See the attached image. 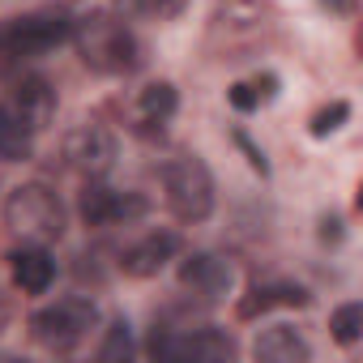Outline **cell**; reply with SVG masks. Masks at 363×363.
Here are the masks:
<instances>
[{
    "label": "cell",
    "mask_w": 363,
    "mask_h": 363,
    "mask_svg": "<svg viewBox=\"0 0 363 363\" xmlns=\"http://www.w3.org/2000/svg\"><path fill=\"white\" fill-rule=\"evenodd\" d=\"M73 39H77V52L82 60L94 69V73H133L141 65V48L133 39V30L107 13H94V18H77L73 22Z\"/></svg>",
    "instance_id": "obj_1"
},
{
    "label": "cell",
    "mask_w": 363,
    "mask_h": 363,
    "mask_svg": "<svg viewBox=\"0 0 363 363\" xmlns=\"http://www.w3.org/2000/svg\"><path fill=\"white\" fill-rule=\"evenodd\" d=\"M5 227L26 244H52L65 235V206L43 184H22L5 201Z\"/></svg>",
    "instance_id": "obj_2"
},
{
    "label": "cell",
    "mask_w": 363,
    "mask_h": 363,
    "mask_svg": "<svg viewBox=\"0 0 363 363\" xmlns=\"http://www.w3.org/2000/svg\"><path fill=\"white\" fill-rule=\"evenodd\" d=\"M162 189H167V206L175 218L184 223H201L214 210V175L197 154H179L162 167Z\"/></svg>",
    "instance_id": "obj_3"
},
{
    "label": "cell",
    "mask_w": 363,
    "mask_h": 363,
    "mask_svg": "<svg viewBox=\"0 0 363 363\" xmlns=\"http://www.w3.org/2000/svg\"><path fill=\"white\" fill-rule=\"evenodd\" d=\"M65 39H73V18L65 13H22V18L0 22V56L5 60L43 56L60 48Z\"/></svg>",
    "instance_id": "obj_4"
},
{
    "label": "cell",
    "mask_w": 363,
    "mask_h": 363,
    "mask_svg": "<svg viewBox=\"0 0 363 363\" xmlns=\"http://www.w3.org/2000/svg\"><path fill=\"white\" fill-rule=\"evenodd\" d=\"M94 325H99V308H94V299H82V295H69L30 316V333L48 350H73Z\"/></svg>",
    "instance_id": "obj_5"
},
{
    "label": "cell",
    "mask_w": 363,
    "mask_h": 363,
    "mask_svg": "<svg viewBox=\"0 0 363 363\" xmlns=\"http://www.w3.org/2000/svg\"><path fill=\"white\" fill-rule=\"evenodd\" d=\"M65 158H69L73 171H82L90 179H103L116 162V137L99 124H82L65 137Z\"/></svg>",
    "instance_id": "obj_6"
},
{
    "label": "cell",
    "mask_w": 363,
    "mask_h": 363,
    "mask_svg": "<svg viewBox=\"0 0 363 363\" xmlns=\"http://www.w3.org/2000/svg\"><path fill=\"white\" fill-rule=\"evenodd\" d=\"M77 210H82L86 227H116V223L137 218L145 210V201L133 197V193H116V189L99 184V179H90V184L82 189V206Z\"/></svg>",
    "instance_id": "obj_7"
},
{
    "label": "cell",
    "mask_w": 363,
    "mask_h": 363,
    "mask_svg": "<svg viewBox=\"0 0 363 363\" xmlns=\"http://www.w3.org/2000/svg\"><path fill=\"white\" fill-rule=\"evenodd\" d=\"M30 133H43L48 124H52V116H56V90L43 82V77H22L18 86H13V99L5 103Z\"/></svg>",
    "instance_id": "obj_8"
},
{
    "label": "cell",
    "mask_w": 363,
    "mask_h": 363,
    "mask_svg": "<svg viewBox=\"0 0 363 363\" xmlns=\"http://www.w3.org/2000/svg\"><path fill=\"white\" fill-rule=\"evenodd\" d=\"M179 252V235H171V231H154V235H145L141 244H133L124 257H120V269L128 274V278H154L158 269H167V261Z\"/></svg>",
    "instance_id": "obj_9"
},
{
    "label": "cell",
    "mask_w": 363,
    "mask_h": 363,
    "mask_svg": "<svg viewBox=\"0 0 363 363\" xmlns=\"http://www.w3.org/2000/svg\"><path fill=\"white\" fill-rule=\"evenodd\" d=\"M179 282H184V286H193V291H201L206 299H223V295L231 291L235 274H231V265H227L223 257L193 252L184 265H179Z\"/></svg>",
    "instance_id": "obj_10"
},
{
    "label": "cell",
    "mask_w": 363,
    "mask_h": 363,
    "mask_svg": "<svg viewBox=\"0 0 363 363\" xmlns=\"http://www.w3.org/2000/svg\"><path fill=\"white\" fill-rule=\"evenodd\" d=\"M9 274H13V286L26 291V295H43L56 278V261L43 244H26L9 257Z\"/></svg>",
    "instance_id": "obj_11"
},
{
    "label": "cell",
    "mask_w": 363,
    "mask_h": 363,
    "mask_svg": "<svg viewBox=\"0 0 363 363\" xmlns=\"http://www.w3.org/2000/svg\"><path fill=\"white\" fill-rule=\"evenodd\" d=\"M252 354H257V359H265V363H303L312 350H308V342H303L291 325H274V329L257 333Z\"/></svg>",
    "instance_id": "obj_12"
},
{
    "label": "cell",
    "mask_w": 363,
    "mask_h": 363,
    "mask_svg": "<svg viewBox=\"0 0 363 363\" xmlns=\"http://www.w3.org/2000/svg\"><path fill=\"white\" fill-rule=\"evenodd\" d=\"M303 303H308V291L303 286H252L235 303V312H240V320H257L269 308H303Z\"/></svg>",
    "instance_id": "obj_13"
},
{
    "label": "cell",
    "mask_w": 363,
    "mask_h": 363,
    "mask_svg": "<svg viewBox=\"0 0 363 363\" xmlns=\"http://www.w3.org/2000/svg\"><path fill=\"white\" fill-rule=\"evenodd\" d=\"M30 150H35V133L9 107H0V158H5V162H22V158H30Z\"/></svg>",
    "instance_id": "obj_14"
},
{
    "label": "cell",
    "mask_w": 363,
    "mask_h": 363,
    "mask_svg": "<svg viewBox=\"0 0 363 363\" xmlns=\"http://www.w3.org/2000/svg\"><path fill=\"white\" fill-rule=\"evenodd\" d=\"M175 103H179V94H175V86L171 82H154V86H145L141 90V116H145V124H162L171 111H175Z\"/></svg>",
    "instance_id": "obj_15"
},
{
    "label": "cell",
    "mask_w": 363,
    "mask_h": 363,
    "mask_svg": "<svg viewBox=\"0 0 363 363\" xmlns=\"http://www.w3.org/2000/svg\"><path fill=\"white\" fill-rule=\"evenodd\" d=\"M329 329H333V337H337L342 346H354V342L363 337V308H359V303H342V308L329 316Z\"/></svg>",
    "instance_id": "obj_16"
},
{
    "label": "cell",
    "mask_w": 363,
    "mask_h": 363,
    "mask_svg": "<svg viewBox=\"0 0 363 363\" xmlns=\"http://www.w3.org/2000/svg\"><path fill=\"white\" fill-rule=\"evenodd\" d=\"M128 354H133L128 320H111V329H107V337H103V346H99V359H103V363H120V359H128Z\"/></svg>",
    "instance_id": "obj_17"
},
{
    "label": "cell",
    "mask_w": 363,
    "mask_h": 363,
    "mask_svg": "<svg viewBox=\"0 0 363 363\" xmlns=\"http://www.w3.org/2000/svg\"><path fill=\"white\" fill-rule=\"evenodd\" d=\"M346 120H350V103H346V99H337V103H329L325 111H316V116H312V137H329V133H337Z\"/></svg>",
    "instance_id": "obj_18"
},
{
    "label": "cell",
    "mask_w": 363,
    "mask_h": 363,
    "mask_svg": "<svg viewBox=\"0 0 363 363\" xmlns=\"http://www.w3.org/2000/svg\"><path fill=\"white\" fill-rule=\"evenodd\" d=\"M227 99H231V107H235V111H252V107L261 103V99H257V90H252L248 82H235V86L227 90Z\"/></svg>",
    "instance_id": "obj_19"
},
{
    "label": "cell",
    "mask_w": 363,
    "mask_h": 363,
    "mask_svg": "<svg viewBox=\"0 0 363 363\" xmlns=\"http://www.w3.org/2000/svg\"><path fill=\"white\" fill-rule=\"evenodd\" d=\"M128 5L141 9V13H158L162 18V13H175L179 9V0H128Z\"/></svg>",
    "instance_id": "obj_20"
},
{
    "label": "cell",
    "mask_w": 363,
    "mask_h": 363,
    "mask_svg": "<svg viewBox=\"0 0 363 363\" xmlns=\"http://www.w3.org/2000/svg\"><path fill=\"white\" fill-rule=\"evenodd\" d=\"M235 145H240V150H244V154H248V162H252V167H257V171H261V175H265V171H269V162H265V154H261V150H257V145H252V141H248V137H244V133H235Z\"/></svg>",
    "instance_id": "obj_21"
},
{
    "label": "cell",
    "mask_w": 363,
    "mask_h": 363,
    "mask_svg": "<svg viewBox=\"0 0 363 363\" xmlns=\"http://www.w3.org/2000/svg\"><path fill=\"white\" fill-rule=\"evenodd\" d=\"M252 90H257V99L265 103V99H274V94H278V77H269V73H265V77H257V82H252Z\"/></svg>",
    "instance_id": "obj_22"
},
{
    "label": "cell",
    "mask_w": 363,
    "mask_h": 363,
    "mask_svg": "<svg viewBox=\"0 0 363 363\" xmlns=\"http://www.w3.org/2000/svg\"><path fill=\"white\" fill-rule=\"evenodd\" d=\"M320 240H342V223L337 218H325L320 223Z\"/></svg>",
    "instance_id": "obj_23"
}]
</instances>
